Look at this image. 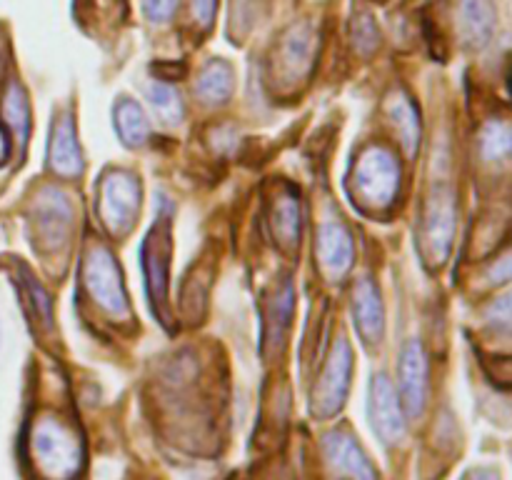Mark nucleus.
<instances>
[{
  "label": "nucleus",
  "mask_w": 512,
  "mask_h": 480,
  "mask_svg": "<svg viewBox=\"0 0 512 480\" xmlns=\"http://www.w3.org/2000/svg\"><path fill=\"white\" fill-rule=\"evenodd\" d=\"M323 450L335 473L345 475L350 480H378L368 455L363 453L358 440L345 433V430H333V433L325 435Z\"/></svg>",
  "instance_id": "nucleus-10"
},
{
  "label": "nucleus",
  "mask_w": 512,
  "mask_h": 480,
  "mask_svg": "<svg viewBox=\"0 0 512 480\" xmlns=\"http://www.w3.org/2000/svg\"><path fill=\"white\" fill-rule=\"evenodd\" d=\"M480 148H483L485 158H505L510 150V130L505 123H493L490 128H485L483 140H480Z\"/></svg>",
  "instance_id": "nucleus-24"
},
{
  "label": "nucleus",
  "mask_w": 512,
  "mask_h": 480,
  "mask_svg": "<svg viewBox=\"0 0 512 480\" xmlns=\"http://www.w3.org/2000/svg\"><path fill=\"white\" fill-rule=\"evenodd\" d=\"M83 283L88 288L90 298L98 303L103 313L123 320L130 315L128 293H125L123 273L118 268V260L105 248H93L85 255Z\"/></svg>",
  "instance_id": "nucleus-5"
},
{
  "label": "nucleus",
  "mask_w": 512,
  "mask_h": 480,
  "mask_svg": "<svg viewBox=\"0 0 512 480\" xmlns=\"http://www.w3.org/2000/svg\"><path fill=\"white\" fill-rule=\"evenodd\" d=\"M275 233L283 245H298L300 238V210L295 198L285 195L275 203Z\"/></svg>",
  "instance_id": "nucleus-21"
},
{
  "label": "nucleus",
  "mask_w": 512,
  "mask_h": 480,
  "mask_svg": "<svg viewBox=\"0 0 512 480\" xmlns=\"http://www.w3.org/2000/svg\"><path fill=\"white\" fill-rule=\"evenodd\" d=\"M293 303H295V293H293V283L285 280L283 288L273 295V303H270V325L265 330V338L273 348H278L283 343L285 333H288L290 318H293Z\"/></svg>",
  "instance_id": "nucleus-17"
},
{
  "label": "nucleus",
  "mask_w": 512,
  "mask_h": 480,
  "mask_svg": "<svg viewBox=\"0 0 512 480\" xmlns=\"http://www.w3.org/2000/svg\"><path fill=\"white\" fill-rule=\"evenodd\" d=\"M170 255H173V235H170V215L160 213L153 223L150 233L143 243V270L148 300L153 305L155 315L165 328H170V293H168V268Z\"/></svg>",
  "instance_id": "nucleus-2"
},
{
  "label": "nucleus",
  "mask_w": 512,
  "mask_h": 480,
  "mask_svg": "<svg viewBox=\"0 0 512 480\" xmlns=\"http://www.w3.org/2000/svg\"><path fill=\"white\" fill-rule=\"evenodd\" d=\"M148 100L160 118L170 125H178L183 120V100H180L178 90L168 83H153L148 90Z\"/></svg>",
  "instance_id": "nucleus-22"
},
{
  "label": "nucleus",
  "mask_w": 512,
  "mask_h": 480,
  "mask_svg": "<svg viewBox=\"0 0 512 480\" xmlns=\"http://www.w3.org/2000/svg\"><path fill=\"white\" fill-rule=\"evenodd\" d=\"M460 35L468 48H483L495 33L493 0H463L458 10Z\"/></svg>",
  "instance_id": "nucleus-14"
},
{
  "label": "nucleus",
  "mask_w": 512,
  "mask_h": 480,
  "mask_svg": "<svg viewBox=\"0 0 512 480\" xmlns=\"http://www.w3.org/2000/svg\"><path fill=\"white\" fill-rule=\"evenodd\" d=\"M115 128H118V138L128 148H140L150 135L143 108L130 98H120L115 103Z\"/></svg>",
  "instance_id": "nucleus-15"
},
{
  "label": "nucleus",
  "mask_w": 512,
  "mask_h": 480,
  "mask_svg": "<svg viewBox=\"0 0 512 480\" xmlns=\"http://www.w3.org/2000/svg\"><path fill=\"white\" fill-rule=\"evenodd\" d=\"M50 168L58 175L73 178L80 175L85 168L83 153H80L78 135H75V120L70 113H63L55 120V128L50 133V153H48Z\"/></svg>",
  "instance_id": "nucleus-12"
},
{
  "label": "nucleus",
  "mask_w": 512,
  "mask_h": 480,
  "mask_svg": "<svg viewBox=\"0 0 512 480\" xmlns=\"http://www.w3.org/2000/svg\"><path fill=\"white\" fill-rule=\"evenodd\" d=\"M233 93V70L223 60H213L198 80V95L205 103H223Z\"/></svg>",
  "instance_id": "nucleus-18"
},
{
  "label": "nucleus",
  "mask_w": 512,
  "mask_h": 480,
  "mask_svg": "<svg viewBox=\"0 0 512 480\" xmlns=\"http://www.w3.org/2000/svg\"><path fill=\"white\" fill-rule=\"evenodd\" d=\"M23 280H25V288H28L30 300H33V308L38 310L43 323H50V320H53V313H50V298L48 293H45V288L38 283V278H33V275L28 273V270H23Z\"/></svg>",
  "instance_id": "nucleus-25"
},
{
  "label": "nucleus",
  "mask_w": 512,
  "mask_h": 480,
  "mask_svg": "<svg viewBox=\"0 0 512 480\" xmlns=\"http://www.w3.org/2000/svg\"><path fill=\"white\" fill-rule=\"evenodd\" d=\"M355 195L370 210L388 208L400 190V163L385 148H368L355 160Z\"/></svg>",
  "instance_id": "nucleus-3"
},
{
  "label": "nucleus",
  "mask_w": 512,
  "mask_h": 480,
  "mask_svg": "<svg viewBox=\"0 0 512 480\" xmlns=\"http://www.w3.org/2000/svg\"><path fill=\"white\" fill-rule=\"evenodd\" d=\"M473 480H498V478H495L493 473H488V470H483V473H475Z\"/></svg>",
  "instance_id": "nucleus-29"
},
{
  "label": "nucleus",
  "mask_w": 512,
  "mask_h": 480,
  "mask_svg": "<svg viewBox=\"0 0 512 480\" xmlns=\"http://www.w3.org/2000/svg\"><path fill=\"white\" fill-rule=\"evenodd\" d=\"M355 250L348 228L340 220H325L318 230V260L328 278H343L353 265Z\"/></svg>",
  "instance_id": "nucleus-11"
},
{
  "label": "nucleus",
  "mask_w": 512,
  "mask_h": 480,
  "mask_svg": "<svg viewBox=\"0 0 512 480\" xmlns=\"http://www.w3.org/2000/svg\"><path fill=\"white\" fill-rule=\"evenodd\" d=\"M33 453L45 480H73L83 465V445L78 435L55 415H45L35 425Z\"/></svg>",
  "instance_id": "nucleus-1"
},
{
  "label": "nucleus",
  "mask_w": 512,
  "mask_h": 480,
  "mask_svg": "<svg viewBox=\"0 0 512 480\" xmlns=\"http://www.w3.org/2000/svg\"><path fill=\"white\" fill-rule=\"evenodd\" d=\"M353 43L363 55L373 53L380 43V33L375 20L368 13H358L353 20Z\"/></svg>",
  "instance_id": "nucleus-23"
},
{
  "label": "nucleus",
  "mask_w": 512,
  "mask_h": 480,
  "mask_svg": "<svg viewBox=\"0 0 512 480\" xmlns=\"http://www.w3.org/2000/svg\"><path fill=\"white\" fill-rule=\"evenodd\" d=\"M390 120L398 128L400 138H403L405 153L415 155L420 145V115L415 110V105L410 103L408 95L398 93L393 100H390Z\"/></svg>",
  "instance_id": "nucleus-16"
},
{
  "label": "nucleus",
  "mask_w": 512,
  "mask_h": 480,
  "mask_svg": "<svg viewBox=\"0 0 512 480\" xmlns=\"http://www.w3.org/2000/svg\"><path fill=\"white\" fill-rule=\"evenodd\" d=\"M313 58V35L308 28H293L283 40V63L290 73H305Z\"/></svg>",
  "instance_id": "nucleus-19"
},
{
  "label": "nucleus",
  "mask_w": 512,
  "mask_h": 480,
  "mask_svg": "<svg viewBox=\"0 0 512 480\" xmlns=\"http://www.w3.org/2000/svg\"><path fill=\"white\" fill-rule=\"evenodd\" d=\"M8 158H10V140H8V133L3 130V125H0V165H3Z\"/></svg>",
  "instance_id": "nucleus-28"
},
{
  "label": "nucleus",
  "mask_w": 512,
  "mask_h": 480,
  "mask_svg": "<svg viewBox=\"0 0 512 480\" xmlns=\"http://www.w3.org/2000/svg\"><path fill=\"white\" fill-rule=\"evenodd\" d=\"M400 405L403 413L418 418L428 400V358L420 340H410L400 355Z\"/></svg>",
  "instance_id": "nucleus-9"
},
{
  "label": "nucleus",
  "mask_w": 512,
  "mask_h": 480,
  "mask_svg": "<svg viewBox=\"0 0 512 480\" xmlns=\"http://www.w3.org/2000/svg\"><path fill=\"white\" fill-rule=\"evenodd\" d=\"M353 318L358 335L365 343H378L385 333V308L373 278H363L355 285L353 295Z\"/></svg>",
  "instance_id": "nucleus-13"
},
{
  "label": "nucleus",
  "mask_w": 512,
  "mask_h": 480,
  "mask_svg": "<svg viewBox=\"0 0 512 480\" xmlns=\"http://www.w3.org/2000/svg\"><path fill=\"white\" fill-rule=\"evenodd\" d=\"M180 0H143V13L150 23H165L173 18Z\"/></svg>",
  "instance_id": "nucleus-26"
},
{
  "label": "nucleus",
  "mask_w": 512,
  "mask_h": 480,
  "mask_svg": "<svg viewBox=\"0 0 512 480\" xmlns=\"http://www.w3.org/2000/svg\"><path fill=\"white\" fill-rule=\"evenodd\" d=\"M3 113L8 118L10 128L15 130L20 143L25 145L28 140V130H30V105H28V95L23 93L18 83H10L8 90H5L3 98Z\"/></svg>",
  "instance_id": "nucleus-20"
},
{
  "label": "nucleus",
  "mask_w": 512,
  "mask_h": 480,
  "mask_svg": "<svg viewBox=\"0 0 512 480\" xmlns=\"http://www.w3.org/2000/svg\"><path fill=\"white\" fill-rule=\"evenodd\" d=\"M193 18L200 28H208L215 18V0H193Z\"/></svg>",
  "instance_id": "nucleus-27"
},
{
  "label": "nucleus",
  "mask_w": 512,
  "mask_h": 480,
  "mask_svg": "<svg viewBox=\"0 0 512 480\" xmlns=\"http://www.w3.org/2000/svg\"><path fill=\"white\" fill-rule=\"evenodd\" d=\"M455 238V200L448 188H435L428 198L423 218V253L430 265L448 260Z\"/></svg>",
  "instance_id": "nucleus-7"
},
{
  "label": "nucleus",
  "mask_w": 512,
  "mask_h": 480,
  "mask_svg": "<svg viewBox=\"0 0 512 480\" xmlns=\"http://www.w3.org/2000/svg\"><path fill=\"white\" fill-rule=\"evenodd\" d=\"M368 413H370V425H373V430L378 433V438L383 440V443L393 445L403 440L405 413L393 383L388 380V375L380 373L370 380Z\"/></svg>",
  "instance_id": "nucleus-8"
},
{
  "label": "nucleus",
  "mask_w": 512,
  "mask_h": 480,
  "mask_svg": "<svg viewBox=\"0 0 512 480\" xmlns=\"http://www.w3.org/2000/svg\"><path fill=\"white\" fill-rule=\"evenodd\" d=\"M140 203H143V188L133 173L110 170L100 178L98 215L110 233H128V228L138 218Z\"/></svg>",
  "instance_id": "nucleus-4"
},
{
  "label": "nucleus",
  "mask_w": 512,
  "mask_h": 480,
  "mask_svg": "<svg viewBox=\"0 0 512 480\" xmlns=\"http://www.w3.org/2000/svg\"><path fill=\"white\" fill-rule=\"evenodd\" d=\"M350 373H353V353H350L348 340L340 338L333 353H330L328 363H325L323 373H320L313 395H310V410L318 418H330V415H335L343 408L345 395H348Z\"/></svg>",
  "instance_id": "nucleus-6"
}]
</instances>
